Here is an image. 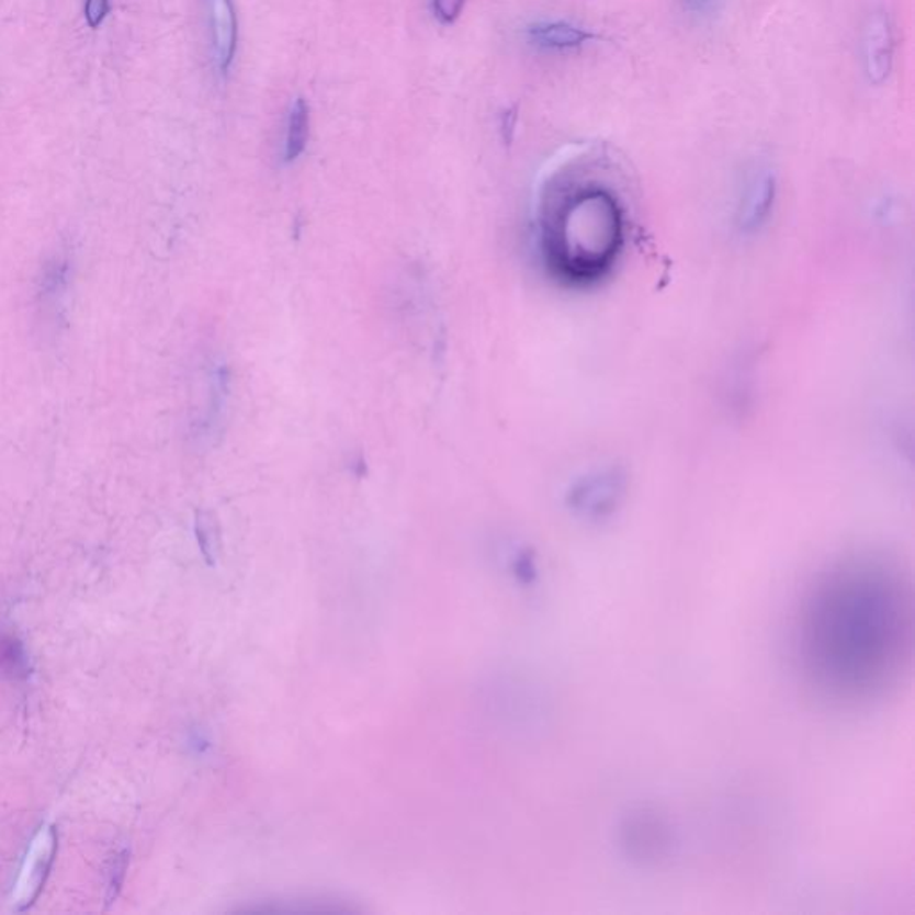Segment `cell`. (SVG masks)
Listing matches in <instances>:
<instances>
[{"label": "cell", "instance_id": "cell-1", "mask_svg": "<svg viewBox=\"0 0 915 915\" xmlns=\"http://www.w3.org/2000/svg\"><path fill=\"white\" fill-rule=\"evenodd\" d=\"M914 642L911 579L880 554L829 565L795 622V658L812 687L838 703H866L896 687Z\"/></svg>", "mask_w": 915, "mask_h": 915}, {"label": "cell", "instance_id": "cell-2", "mask_svg": "<svg viewBox=\"0 0 915 915\" xmlns=\"http://www.w3.org/2000/svg\"><path fill=\"white\" fill-rule=\"evenodd\" d=\"M536 246L545 270L568 289L588 290L612 278L626 256L632 212L607 181L554 174L536 201Z\"/></svg>", "mask_w": 915, "mask_h": 915}, {"label": "cell", "instance_id": "cell-3", "mask_svg": "<svg viewBox=\"0 0 915 915\" xmlns=\"http://www.w3.org/2000/svg\"><path fill=\"white\" fill-rule=\"evenodd\" d=\"M617 838L628 860L642 868H656L673 855L676 832L660 809L635 806L622 817Z\"/></svg>", "mask_w": 915, "mask_h": 915}, {"label": "cell", "instance_id": "cell-4", "mask_svg": "<svg viewBox=\"0 0 915 915\" xmlns=\"http://www.w3.org/2000/svg\"><path fill=\"white\" fill-rule=\"evenodd\" d=\"M626 494V471L621 465H599L588 468L571 483L565 502L574 516L599 522L621 508Z\"/></svg>", "mask_w": 915, "mask_h": 915}, {"label": "cell", "instance_id": "cell-5", "mask_svg": "<svg viewBox=\"0 0 915 915\" xmlns=\"http://www.w3.org/2000/svg\"><path fill=\"white\" fill-rule=\"evenodd\" d=\"M776 204V178L769 169H757L747 178L738 199L735 226L742 237H755L771 221Z\"/></svg>", "mask_w": 915, "mask_h": 915}, {"label": "cell", "instance_id": "cell-6", "mask_svg": "<svg viewBox=\"0 0 915 915\" xmlns=\"http://www.w3.org/2000/svg\"><path fill=\"white\" fill-rule=\"evenodd\" d=\"M894 61V33L891 16L883 8L872 11L863 31V67L871 84L889 79Z\"/></svg>", "mask_w": 915, "mask_h": 915}, {"label": "cell", "instance_id": "cell-7", "mask_svg": "<svg viewBox=\"0 0 915 915\" xmlns=\"http://www.w3.org/2000/svg\"><path fill=\"white\" fill-rule=\"evenodd\" d=\"M54 851H56V835H54V829L48 828L34 840L24 872L20 878L16 900L22 903V908L31 905L34 897L38 896L39 889L44 885L48 869L53 863Z\"/></svg>", "mask_w": 915, "mask_h": 915}, {"label": "cell", "instance_id": "cell-8", "mask_svg": "<svg viewBox=\"0 0 915 915\" xmlns=\"http://www.w3.org/2000/svg\"><path fill=\"white\" fill-rule=\"evenodd\" d=\"M212 13L213 50L215 64L222 74H227L237 53V15L231 0H210Z\"/></svg>", "mask_w": 915, "mask_h": 915}, {"label": "cell", "instance_id": "cell-9", "mask_svg": "<svg viewBox=\"0 0 915 915\" xmlns=\"http://www.w3.org/2000/svg\"><path fill=\"white\" fill-rule=\"evenodd\" d=\"M528 38L531 44L544 50H567L587 44L594 34L567 22H544L528 27Z\"/></svg>", "mask_w": 915, "mask_h": 915}, {"label": "cell", "instance_id": "cell-10", "mask_svg": "<svg viewBox=\"0 0 915 915\" xmlns=\"http://www.w3.org/2000/svg\"><path fill=\"white\" fill-rule=\"evenodd\" d=\"M309 108L304 99H295L290 108L286 138H284V161H295L308 144Z\"/></svg>", "mask_w": 915, "mask_h": 915}, {"label": "cell", "instance_id": "cell-11", "mask_svg": "<svg viewBox=\"0 0 915 915\" xmlns=\"http://www.w3.org/2000/svg\"><path fill=\"white\" fill-rule=\"evenodd\" d=\"M0 673L8 678L27 675V656L15 636L0 635Z\"/></svg>", "mask_w": 915, "mask_h": 915}, {"label": "cell", "instance_id": "cell-12", "mask_svg": "<svg viewBox=\"0 0 915 915\" xmlns=\"http://www.w3.org/2000/svg\"><path fill=\"white\" fill-rule=\"evenodd\" d=\"M723 2L724 0H679L681 10L698 20L712 19L721 10Z\"/></svg>", "mask_w": 915, "mask_h": 915}, {"label": "cell", "instance_id": "cell-13", "mask_svg": "<svg viewBox=\"0 0 915 915\" xmlns=\"http://www.w3.org/2000/svg\"><path fill=\"white\" fill-rule=\"evenodd\" d=\"M465 0H433L434 15L442 24H453L462 15Z\"/></svg>", "mask_w": 915, "mask_h": 915}, {"label": "cell", "instance_id": "cell-14", "mask_svg": "<svg viewBox=\"0 0 915 915\" xmlns=\"http://www.w3.org/2000/svg\"><path fill=\"white\" fill-rule=\"evenodd\" d=\"M110 13V0H87L84 4V19L90 27H99Z\"/></svg>", "mask_w": 915, "mask_h": 915}, {"label": "cell", "instance_id": "cell-15", "mask_svg": "<svg viewBox=\"0 0 915 915\" xmlns=\"http://www.w3.org/2000/svg\"><path fill=\"white\" fill-rule=\"evenodd\" d=\"M517 110H510L502 116V131H505L506 142L511 140V133L516 129Z\"/></svg>", "mask_w": 915, "mask_h": 915}]
</instances>
